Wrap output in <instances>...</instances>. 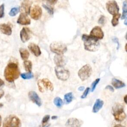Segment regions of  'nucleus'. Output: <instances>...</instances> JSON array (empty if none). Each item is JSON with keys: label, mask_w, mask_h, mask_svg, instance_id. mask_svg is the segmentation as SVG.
Returning <instances> with one entry per match:
<instances>
[{"label": "nucleus", "mask_w": 127, "mask_h": 127, "mask_svg": "<svg viewBox=\"0 0 127 127\" xmlns=\"http://www.w3.org/2000/svg\"><path fill=\"white\" fill-rule=\"evenodd\" d=\"M124 102H125V103L126 104H127V95L125 96V97L124 98Z\"/></svg>", "instance_id": "obj_42"}, {"label": "nucleus", "mask_w": 127, "mask_h": 127, "mask_svg": "<svg viewBox=\"0 0 127 127\" xmlns=\"http://www.w3.org/2000/svg\"><path fill=\"white\" fill-rule=\"evenodd\" d=\"M112 112L115 120L117 122H122L127 117V115L124 110V106L120 103H117L114 105Z\"/></svg>", "instance_id": "obj_3"}, {"label": "nucleus", "mask_w": 127, "mask_h": 127, "mask_svg": "<svg viewBox=\"0 0 127 127\" xmlns=\"http://www.w3.org/2000/svg\"><path fill=\"white\" fill-rule=\"evenodd\" d=\"M20 119L15 115H10L6 117L2 123V127H21Z\"/></svg>", "instance_id": "obj_4"}, {"label": "nucleus", "mask_w": 127, "mask_h": 127, "mask_svg": "<svg viewBox=\"0 0 127 127\" xmlns=\"http://www.w3.org/2000/svg\"><path fill=\"white\" fill-rule=\"evenodd\" d=\"M124 24H125V25H127V17L125 18V20L124 21Z\"/></svg>", "instance_id": "obj_45"}, {"label": "nucleus", "mask_w": 127, "mask_h": 127, "mask_svg": "<svg viewBox=\"0 0 127 127\" xmlns=\"http://www.w3.org/2000/svg\"><path fill=\"white\" fill-rule=\"evenodd\" d=\"M16 22L20 25H27L30 24L31 20L28 17L27 14L24 12H22L20 14L18 18H17Z\"/></svg>", "instance_id": "obj_13"}, {"label": "nucleus", "mask_w": 127, "mask_h": 127, "mask_svg": "<svg viewBox=\"0 0 127 127\" xmlns=\"http://www.w3.org/2000/svg\"><path fill=\"white\" fill-rule=\"evenodd\" d=\"M1 123H2V119H1V117L0 115V127L1 126Z\"/></svg>", "instance_id": "obj_46"}, {"label": "nucleus", "mask_w": 127, "mask_h": 127, "mask_svg": "<svg viewBox=\"0 0 127 127\" xmlns=\"http://www.w3.org/2000/svg\"><path fill=\"white\" fill-rule=\"evenodd\" d=\"M4 91L2 89H0V99L2 98V97L4 95Z\"/></svg>", "instance_id": "obj_39"}, {"label": "nucleus", "mask_w": 127, "mask_h": 127, "mask_svg": "<svg viewBox=\"0 0 127 127\" xmlns=\"http://www.w3.org/2000/svg\"><path fill=\"white\" fill-rule=\"evenodd\" d=\"M90 35L98 40H100L103 38L104 34L101 27L98 26H96L93 27L91 30Z\"/></svg>", "instance_id": "obj_11"}, {"label": "nucleus", "mask_w": 127, "mask_h": 127, "mask_svg": "<svg viewBox=\"0 0 127 127\" xmlns=\"http://www.w3.org/2000/svg\"><path fill=\"white\" fill-rule=\"evenodd\" d=\"M0 32L4 35L10 36L12 34V28L9 24L1 23L0 24Z\"/></svg>", "instance_id": "obj_18"}, {"label": "nucleus", "mask_w": 127, "mask_h": 127, "mask_svg": "<svg viewBox=\"0 0 127 127\" xmlns=\"http://www.w3.org/2000/svg\"><path fill=\"white\" fill-rule=\"evenodd\" d=\"M20 74L18 64L14 62L8 63L4 70V77L5 80L9 82H13L17 79Z\"/></svg>", "instance_id": "obj_1"}, {"label": "nucleus", "mask_w": 127, "mask_h": 127, "mask_svg": "<svg viewBox=\"0 0 127 127\" xmlns=\"http://www.w3.org/2000/svg\"><path fill=\"white\" fill-rule=\"evenodd\" d=\"M50 119V116L49 115H46L44 116L42 119L40 127H45L47 125V124L48 123V122H49Z\"/></svg>", "instance_id": "obj_30"}, {"label": "nucleus", "mask_w": 127, "mask_h": 127, "mask_svg": "<svg viewBox=\"0 0 127 127\" xmlns=\"http://www.w3.org/2000/svg\"><path fill=\"white\" fill-rule=\"evenodd\" d=\"M37 85L39 91L42 93L47 90L53 91L54 90L53 83L47 78H43L38 80Z\"/></svg>", "instance_id": "obj_6"}, {"label": "nucleus", "mask_w": 127, "mask_h": 127, "mask_svg": "<svg viewBox=\"0 0 127 127\" xmlns=\"http://www.w3.org/2000/svg\"><path fill=\"white\" fill-rule=\"evenodd\" d=\"M54 104L58 108H61L62 107L64 102L63 100L59 97H56L54 98V101H53Z\"/></svg>", "instance_id": "obj_27"}, {"label": "nucleus", "mask_w": 127, "mask_h": 127, "mask_svg": "<svg viewBox=\"0 0 127 127\" xmlns=\"http://www.w3.org/2000/svg\"><path fill=\"white\" fill-rule=\"evenodd\" d=\"M50 126V124H49V125H48L47 126H46L45 127H49Z\"/></svg>", "instance_id": "obj_49"}, {"label": "nucleus", "mask_w": 127, "mask_h": 127, "mask_svg": "<svg viewBox=\"0 0 127 127\" xmlns=\"http://www.w3.org/2000/svg\"><path fill=\"white\" fill-rule=\"evenodd\" d=\"M58 118V117L56 116H53L51 117V119L52 120H55V119H57Z\"/></svg>", "instance_id": "obj_44"}, {"label": "nucleus", "mask_w": 127, "mask_h": 127, "mask_svg": "<svg viewBox=\"0 0 127 127\" xmlns=\"http://www.w3.org/2000/svg\"><path fill=\"white\" fill-rule=\"evenodd\" d=\"M19 52L20 55L21 59L24 61L27 60L30 55V54L28 51L25 48H20L19 49Z\"/></svg>", "instance_id": "obj_22"}, {"label": "nucleus", "mask_w": 127, "mask_h": 127, "mask_svg": "<svg viewBox=\"0 0 127 127\" xmlns=\"http://www.w3.org/2000/svg\"><path fill=\"white\" fill-rule=\"evenodd\" d=\"M126 39H127V33H126Z\"/></svg>", "instance_id": "obj_50"}, {"label": "nucleus", "mask_w": 127, "mask_h": 127, "mask_svg": "<svg viewBox=\"0 0 127 127\" xmlns=\"http://www.w3.org/2000/svg\"><path fill=\"white\" fill-rule=\"evenodd\" d=\"M113 41L114 42L117 43V45H118V46H117V49H119V42H118V39L115 38L114 39H113Z\"/></svg>", "instance_id": "obj_38"}, {"label": "nucleus", "mask_w": 127, "mask_h": 127, "mask_svg": "<svg viewBox=\"0 0 127 127\" xmlns=\"http://www.w3.org/2000/svg\"><path fill=\"white\" fill-rule=\"evenodd\" d=\"M73 96L72 92H69L64 95V102L65 104L70 103L73 100Z\"/></svg>", "instance_id": "obj_23"}, {"label": "nucleus", "mask_w": 127, "mask_h": 127, "mask_svg": "<svg viewBox=\"0 0 127 127\" xmlns=\"http://www.w3.org/2000/svg\"><path fill=\"white\" fill-rule=\"evenodd\" d=\"M82 122L78 119L75 118H70L68 119L66 123L65 127H80Z\"/></svg>", "instance_id": "obj_15"}, {"label": "nucleus", "mask_w": 127, "mask_h": 127, "mask_svg": "<svg viewBox=\"0 0 127 127\" xmlns=\"http://www.w3.org/2000/svg\"><path fill=\"white\" fill-rule=\"evenodd\" d=\"M3 106V104H2V103H0V108H1V107H2Z\"/></svg>", "instance_id": "obj_48"}, {"label": "nucleus", "mask_w": 127, "mask_h": 127, "mask_svg": "<svg viewBox=\"0 0 127 127\" xmlns=\"http://www.w3.org/2000/svg\"><path fill=\"white\" fill-rule=\"evenodd\" d=\"M4 4L2 3L0 5V18H1L3 17L4 14Z\"/></svg>", "instance_id": "obj_33"}, {"label": "nucleus", "mask_w": 127, "mask_h": 127, "mask_svg": "<svg viewBox=\"0 0 127 127\" xmlns=\"http://www.w3.org/2000/svg\"><path fill=\"white\" fill-rule=\"evenodd\" d=\"M84 89V86H80L78 88V90H79V91H83Z\"/></svg>", "instance_id": "obj_41"}, {"label": "nucleus", "mask_w": 127, "mask_h": 127, "mask_svg": "<svg viewBox=\"0 0 127 127\" xmlns=\"http://www.w3.org/2000/svg\"><path fill=\"white\" fill-rule=\"evenodd\" d=\"M82 40L83 41L84 49L90 52H95L99 46L100 43L99 40L90 35L83 34L81 37Z\"/></svg>", "instance_id": "obj_2"}, {"label": "nucleus", "mask_w": 127, "mask_h": 127, "mask_svg": "<svg viewBox=\"0 0 127 127\" xmlns=\"http://www.w3.org/2000/svg\"><path fill=\"white\" fill-rule=\"evenodd\" d=\"M20 76L24 79H30L33 77L34 75L31 72H28L27 73H21Z\"/></svg>", "instance_id": "obj_29"}, {"label": "nucleus", "mask_w": 127, "mask_h": 127, "mask_svg": "<svg viewBox=\"0 0 127 127\" xmlns=\"http://www.w3.org/2000/svg\"><path fill=\"white\" fill-rule=\"evenodd\" d=\"M23 66L25 71L27 72H31L32 64L30 61H24L23 62Z\"/></svg>", "instance_id": "obj_24"}, {"label": "nucleus", "mask_w": 127, "mask_h": 127, "mask_svg": "<svg viewBox=\"0 0 127 127\" xmlns=\"http://www.w3.org/2000/svg\"><path fill=\"white\" fill-rule=\"evenodd\" d=\"M28 48L29 51L37 57L40 56L41 54V51L40 47L35 43H30L28 45Z\"/></svg>", "instance_id": "obj_16"}, {"label": "nucleus", "mask_w": 127, "mask_h": 127, "mask_svg": "<svg viewBox=\"0 0 127 127\" xmlns=\"http://www.w3.org/2000/svg\"><path fill=\"white\" fill-rule=\"evenodd\" d=\"M32 4V1L30 0H24L22 1L21 4V9L26 14H29L30 9L31 8V5Z\"/></svg>", "instance_id": "obj_17"}, {"label": "nucleus", "mask_w": 127, "mask_h": 127, "mask_svg": "<svg viewBox=\"0 0 127 127\" xmlns=\"http://www.w3.org/2000/svg\"><path fill=\"white\" fill-rule=\"evenodd\" d=\"M121 16V14L119 13L116 15H113V18L111 20V23L113 26L115 27L119 24V19Z\"/></svg>", "instance_id": "obj_25"}, {"label": "nucleus", "mask_w": 127, "mask_h": 127, "mask_svg": "<svg viewBox=\"0 0 127 127\" xmlns=\"http://www.w3.org/2000/svg\"><path fill=\"white\" fill-rule=\"evenodd\" d=\"M4 84V81L1 78H0V87H1V86L3 85Z\"/></svg>", "instance_id": "obj_40"}, {"label": "nucleus", "mask_w": 127, "mask_h": 127, "mask_svg": "<svg viewBox=\"0 0 127 127\" xmlns=\"http://www.w3.org/2000/svg\"><path fill=\"white\" fill-rule=\"evenodd\" d=\"M51 52L57 55H63L67 51L66 46L60 42H53L50 45Z\"/></svg>", "instance_id": "obj_5"}, {"label": "nucleus", "mask_w": 127, "mask_h": 127, "mask_svg": "<svg viewBox=\"0 0 127 127\" xmlns=\"http://www.w3.org/2000/svg\"><path fill=\"white\" fill-rule=\"evenodd\" d=\"M114 127H125L124 126H122V125H120V124H117V125H116L115 126H114Z\"/></svg>", "instance_id": "obj_43"}, {"label": "nucleus", "mask_w": 127, "mask_h": 127, "mask_svg": "<svg viewBox=\"0 0 127 127\" xmlns=\"http://www.w3.org/2000/svg\"><path fill=\"white\" fill-rule=\"evenodd\" d=\"M20 11V7H14L12 8L9 11L8 14L9 16L11 17L15 16L17 15Z\"/></svg>", "instance_id": "obj_28"}, {"label": "nucleus", "mask_w": 127, "mask_h": 127, "mask_svg": "<svg viewBox=\"0 0 127 127\" xmlns=\"http://www.w3.org/2000/svg\"><path fill=\"white\" fill-rule=\"evenodd\" d=\"M47 1L48 3H49L51 4H55L58 0H44Z\"/></svg>", "instance_id": "obj_36"}, {"label": "nucleus", "mask_w": 127, "mask_h": 127, "mask_svg": "<svg viewBox=\"0 0 127 127\" xmlns=\"http://www.w3.org/2000/svg\"><path fill=\"white\" fill-rule=\"evenodd\" d=\"M90 90V88L89 87H87L86 88V89L85 90V91H84L83 93L82 94V95L81 96V98L82 99H84L86 97V96H87L88 93H89V91Z\"/></svg>", "instance_id": "obj_34"}, {"label": "nucleus", "mask_w": 127, "mask_h": 127, "mask_svg": "<svg viewBox=\"0 0 127 127\" xmlns=\"http://www.w3.org/2000/svg\"><path fill=\"white\" fill-rule=\"evenodd\" d=\"M100 79V78H97L96 79H95L91 84V92H93L94 91V90L95 89V88L97 86V85L98 84V83L99 82Z\"/></svg>", "instance_id": "obj_32"}, {"label": "nucleus", "mask_w": 127, "mask_h": 127, "mask_svg": "<svg viewBox=\"0 0 127 127\" xmlns=\"http://www.w3.org/2000/svg\"><path fill=\"white\" fill-rule=\"evenodd\" d=\"M127 17V0H125L123 3V13L121 19H125Z\"/></svg>", "instance_id": "obj_26"}, {"label": "nucleus", "mask_w": 127, "mask_h": 127, "mask_svg": "<svg viewBox=\"0 0 127 127\" xmlns=\"http://www.w3.org/2000/svg\"><path fill=\"white\" fill-rule=\"evenodd\" d=\"M42 6L47 11L48 13L49 14H50V15H52L54 14V9L52 7H51L48 5H47L46 4H43L42 5Z\"/></svg>", "instance_id": "obj_31"}, {"label": "nucleus", "mask_w": 127, "mask_h": 127, "mask_svg": "<svg viewBox=\"0 0 127 127\" xmlns=\"http://www.w3.org/2000/svg\"><path fill=\"white\" fill-rule=\"evenodd\" d=\"M103 104H104L103 101L101 100L100 99H96L93 107L92 112L94 113H97L102 108Z\"/></svg>", "instance_id": "obj_20"}, {"label": "nucleus", "mask_w": 127, "mask_h": 127, "mask_svg": "<svg viewBox=\"0 0 127 127\" xmlns=\"http://www.w3.org/2000/svg\"><path fill=\"white\" fill-rule=\"evenodd\" d=\"M31 31L28 27H23L20 32V38L23 43L27 42L31 37Z\"/></svg>", "instance_id": "obj_12"}, {"label": "nucleus", "mask_w": 127, "mask_h": 127, "mask_svg": "<svg viewBox=\"0 0 127 127\" xmlns=\"http://www.w3.org/2000/svg\"><path fill=\"white\" fill-rule=\"evenodd\" d=\"M28 97L30 100L36 104L38 106H41L42 105V102L40 98L37 93L34 91H31L28 93Z\"/></svg>", "instance_id": "obj_14"}, {"label": "nucleus", "mask_w": 127, "mask_h": 127, "mask_svg": "<svg viewBox=\"0 0 127 127\" xmlns=\"http://www.w3.org/2000/svg\"><path fill=\"white\" fill-rule=\"evenodd\" d=\"M105 89H108V90H109L111 92H114V88L112 86H111V85H107V86H106V87H105Z\"/></svg>", "instance_id": "obj_37"}, {"label": "nucleus", "mask_w": 127, "mask_h": 127, "mask_svg": "<svg viewBox=\"0 0 127 127\" xmlns=\"http://www.w3.org/2000/svg\"><path fill=\"white\" fill-rule=\"evenodd\" d=\"M55 71L57 78L62 81H65L69 77V70L64 68L63 66H56L55 67Z\"/></svg>", "instance_id": "obj_7"}, {"label": "nucleus", "mask_w": 127, "mask_h": 127, "mask_svg": "<svg viewBox=\"0 0 127 127\" xmlns=\"http://www.w3.org/2000/svg\"><path fill=\"white\" fill-rule=\"evenodd\" d=\"M106 7L108 12L111 15H114L119 13L120 8L115 0H111L108 1L106 4Z\"/></svg>", "instance_id": "obj_9"}, {"label": "nucleus", "mask_w": 127, "mask_h": 127, "mask_svg": "<svg viewBox=\"0 0 127 127\" xmlns=\"http://www.w3.org/2000/svg\"><path fill=\"white\" fill-rule=\"evenodd\" d=\"M98 22V23H99L101 25H103L105 22V16L104 15H101V17L99 18Z\"/></svg>", "instance_id": "obj_35"}, {"label": "nucleus", "mask_w": 127, "mask_h": 127, "mask_svg": "<svg viewBox=\"0 0 127 127\" xmlns=\"http://www.w3.org/2000/svg\"><path fill=\"white\" fill-rule=\"evenodd\" d=\"M30 17L35 20L40 19L42 14V10L41 7L38 4H34L30 9Z\"/></svg>", "instance_id": "obj_10"}, {"label": "nucleus", "mask_w": 127, "mask_h": 127, "mask_svg": "<svg viewBox=\"0 0 127 127\" xmlns=\"http://www.w3.org/2000/svg\"><path fill=\"white\" fill-rule=\"evenodd\" d=\"M55 64L57 66H63L65 64L64 57L63 55H57L55 56L54 58Z\"/></svg>", "instance_id": "obj_19"}, {"label": "nucleus", "mask_w": 127, "mask_h": 127, "mask_svg": "<svg viewBox=\"0 0 127 127\" xmlns=\"http://www.w3.org/2000/svg\"><path fill=\"white\" fill-rule=\"evenodd\" d=\"M92 67L88 64H86L83 65L78 71V75L82 81L87 79L92 74Z\"/></svg>", "instance_id": "obj_8"}, {"label": "nucleus", "mask_w": 127, "mask_h": 127, "mask_svg": "<svg viewBox=\"0 0 127 127\" xmlns=\"http://www.w3.org/2000/svg\"><path fill=\"white\" fill-rule=\"evenodd\" d=\"M125 48V50H126V51L127 52V43L126 44Z\"/></svg>", "instance_id": "obj_47"}, {"label": "nucleus", "mask_w": 127, "mask_h": 127, "mask_svg": "<svg viewBox=\"0 0 127 127\" xmlns=\"http://www.w3.org/2000/svg\"><path fill=\"white\" fill-rule=\"evenodd\" d=\"M112 84L116 89H120L125 87L126 85L121 80H120L117 78H113L112 80Z\"/></svg>", "instance_id": "obj_21"}]
</instances>
